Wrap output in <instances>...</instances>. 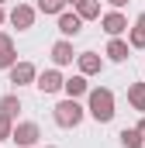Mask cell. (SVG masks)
<instances>
[{
  "mask_svg": "<svg viewBox=\"0 0 145 148\" xmlns=\"http://www.w3.org/2000/svg\"><path fill=\"white\" fill-rule=\"evenodd\" d=\"M62 93L69 97V100H79V97H86L90 93V83H86V76H69V79H62Z\"/></svg>",
  "mask_w": 145,
  "mask_h": 148,
  "instance_id": "11",
  "label": "cell"
},
{
  "mask_svg": "<svg viewBox=\"0 0 145 148\" xmlns=\"http://www.w3.org/2000/svg\"><path fill=\"white\" fill-rule=\"evenodd\" d=\"M86 114L97 121V124H110L114 121V93H110L107 86H93L90 93H86Z\"/></svg>",
  "mask_w": 145,
  "mask_h": 148,
  "instance_id": "1",
  "label": "cell"
},
{
  "mask_svg": "<svg viewBox=\"0 0 145 148\" xmlns=\"http://www.w3.org/2000/svg\"><path fill=\"white\" fill-rule=\"evenodd\" d=\"M128 48H145V10L135 24H128Z\"/></svg>",
  "mask_w": 145,
  "mask_h": 148,
  "instance_id": "13",
  "label": "cell"
},
{
  "mask_svg": "<svg viewBox=\"0 0 145 148\" xmlns=\"http://www.w3.org/2000/svg\"><path fill=\"white\" fill-rule=\"evenodd\" d=\"M76 14H79V21H97L100 17V0H79Z\"/></svg>",
  "mask_w": 145,
  "mask_h": 148,
  "instance_id": "16",
  "label": "cell"
},
{
  "mask_svg": "<svg viewBox=\"0 0 145 148\" xmlns=\"http://www.w3.org/2000/svg\"><path fill=\"white\" fill-rule=\"evenodd\" d=\"M45 148H55V145H45Z\"/></svg>",
  "mask_w": 145,
  "mask_h": 148,
  "instance_id": "26",
  "label": "cell"
},
{
  "mask_svg": "<svg viewBox=\"0 0 145 148\" xmlns=\"http://www.w3.org/2000/svg\"><path fill=\"white\" fill-rule=\"evenodd\" d=\"M128 103H131V110L145 114V83H131L128 86Z\"/></svg>",
  "mask_w": 145,
  "mask_h": 148,
  "instance_id": "15",
  "label": "cell"
},
{
  "mask_svg": "<svg viewBox=\"0 0 145 148\" xmlns=\"http://www.w3.org/2000/svg\"><path fill=\"white\" fill-rule=\"evenodd\" d=\"M38 10H41V14H55V17H59V14L66 10V0H38Z\"/></svg>",
  "mask_w": 145,
  "mask_h": 148,
  "instance_id": "19",
  "label": "cell"
},
{
  "mask_svg": "<svg viewBox=\"0 0 145 148\" xmlns=\"http://www.w3.org/2000/svg\"><path fill=\"white\" fill-rule=\"evenodd\" d=\"M55 28H59V35H62V38H76L79 31H83V21H79V14H76V10H72V14H69V10H62Z\"/></svg>",
  "mask_w": 145,
  "mask_h": 148,
  "instance_id": "10",
  "label": "cell"
},
{
  "mask_svg": "<svg viewBox=\"0 0 145 148\" xmlns=\"http://www.w3.org/2000/svg\"><path fill=\"white\" fill-rule=\"evenodd\" d=\"M110 7H114V10H121V7H124V3H128V0H107Z\"/></svg>",
  "mask_w": 145,
  "mask_h": 148,
  "instance_id": "21",
  "label": "cell"
},
{
  "mask_svg": "<svg viewBox=\"0 0 145 148\" xmlns=\"http://www.w3.org/2000/svg\"><path fill=\"white\" fill-rule=\"evenodd\" d=\"M52 62H55V69L76 62V52H72V41H69V38H59V41L52 45Z\"/></svg>",
  "mask_w": 145,
  "mask_h": 148,
  "instance_id": "8",
  "label": "cell"
},
{
  "mask_svg": "<svg viewBox=\"0 0 145 148\" xmlns=\"http://www.w3.org/2000/svg\"><path fill=\"white\" fill-rule=\"evenodd\" d=\"M3 21H7V14H3V7H0V24H3Z\"/></svg>",
  "mask_w": 145,
  "mask_h": 148,
  "instance_id": "23",
  "label": "cell"
},
{
  "mask_svg": "<svg viewBox=\"0 0 145 148\" xmlns=\"http://www.w3.org/2000/svg\"><path fill=\"white\" fill-rule=\"evenodd\" d=\"M138 131H142V138H145V117H142V121H138Z\"/></svg>",
  "mask_w": 145,
  "mask_h": 148,
  "instance_id": "22",
  "label": "cell"
},
{
  "mask_svg": "<svg viewBox=\"0 0 145 148\" xmlns=\"http://www.w3.org/2000/svg\"><path fill=\"white\" fill-rule=\"evenodd\" d=\"M117 138H121V145H124V148H145V138H142L138 127H124Z\"/></svg>",
  "mask_w": 145,
  "mask_h": 148,
  "instance_id": "18",
  "label": "cell"
},
{
  "mask_svg": "<svg viewBox=\"0 0 145 148\" xmlns=\"http://www.w3.org/2000/svg\"><path fill=\"white\" fill-rule=\"evenodd\" d=\"M17 62V52H14V38L7 31H0V69H10Z\"/></svg>",
  "mask_w": 145,
  "mask_h": 148,
  "instance_id": "12",
  "label": "cell"
},
{
  "mask_svg": "<svg viewBox=\"0 0 145 148\" xmlns=\"http://www.w3.org/2000/svg\"><path fill=\"white\" fill-rule=\"evenodd\" d=\"M38 138H41V127H38L35 121H21V124H14V131H10V141L17 148H35Z\"/></svg>",
  "mask_w": 145,
  "mask_h": 148,
  "instance_id": "3",
  "label": "cell"
},
{
  "mask_svg": "<svg viewBox=\"0 0 145 148\" xmlns=\"http://www.w3.org/2000/svg\"><path fill=\"white\" fill-rule=\"evenodd\" d=\"M76 66H79V76H97L104 73V59L97 52H79L76 55Z\"/></svg>",
  "mask_w": 145,
  "mask_h": 148,
  "instance_id": "9",
  "label": "cell"
},
{
  "mask_svg": "<svg viewBox=\"0 0 145 148\" xmlns=\"http://www.w3.org/2000/svg\"><path fill=\"white\" fill-rule=\"evenodd\" d=\"M35 86H38V93H45V97L62 93V73L59 69H45V73L35 76Z\"/></svg>",
  "mask_w": 145,
  "mask_h": 148,
  "instance_id": "4",
  "label": "cell"
},
{
  "mask_svg": "<svg viewBox=\"0 0 145 148\" xmlns=\"http://www.w3.org/2000/svg\"><path fill=\"white\" fill-rule=\"evenodd\" d=\"M7 21H10L17 31H28V28H35V7H28V3H17V7L7 14Z\"/></svg>",
  "mask_w": 145,
  "mask_h": 148,
  "instance_id": "7",
  "label": "cell"
},
{
  "mask_svg": "<svg viewBox=\"0 0 145 148\" xmlns=\"http://www.w3.org/2000/svg\"><path fill=\"white\" fill-rule=\"evenodd\" d=\"M52 117H55V124L59 127H66V131H72V127H79L83 124V117H86V107H79V100H59L55 107H52Z\"/></svg>",
  "mask_w": 145,
  "mask_h": 148,
  "instance_id": "2",
  "label": "cell"
},
{
  "mask_svg": "<svg viewBox=\"0 0 145 148\" xmlns=\"http://www.w3.org/2000/svg\"><path fill=\"white\" fill-rule=\"evenodd\" d=\"M17 110H21V97H17V93H3V97H0V114L14 121Z\"/></svg>",
  "mask_w": 145,
  "mask_h": 148,
  "instance_id": "17",
  "label": "cell"
},
{
  "mask_svg": "<svg viewBox=\"0 0 145 148\" xmlns=\"http://www.w3.org/2000/svg\"><path fill=\"white\" fill-rule=\"evenodd\" d=\"M10 131H14V121L0 114V141H10Z\"/></svg>",
  "mask_w": 145,
  "mask_h": 148,
  "instance_id": "20",
  "label": "cell"
},
{
  "mask_svg": "<svg viewBox=\"0 0 145 148\" xmlns=\"http://www.w3.org/2000/svg\"><path fill=\"white\" fill-rule=\"evenodd\" d=\"M100 28L107 31L110 38H121L128 31V17L121 14V10H110V14H100Z\"/></svg>",
  "mask_w": 145,
  "mask_h": 148,
  "instance_id": "5",
  "label": "cell"
},
{
  "mask_svg": "<svg viewBox=\"0 0 145 148\" xmlns=\"http://www.w3.org/2000/svg\"><path fill=\"white\" fill-rule=\"evenodd\" d=\"M7 73H10V83H14V86H35L38 69L31 66V62H14Z\"/></svg>",
  "mask_w": 145,
  "mask_h": 148,
  "instance_id": "6",
  "label": "cell"
},
{
  "mask_svg": "<svg viewBox=\"0 0 145 148\" xmlns=\"http://www.w3.org/2000/svg\"><path fill=\"white\" fill-rule=\"evenodd\" d=\"M3 3H7V0H0V7H3Z\"/></svg>",
  "mask_w": 145,
  "mask_h": 148,
  "instance_id": "25",
  "label": "cell"
},
{
  "mask_svg": "<svg viewBox=\"0 0 145 148\" xmlns=\"http://www.w3.org/2000/svg\"><path fill=\"white\" fill-rule=\"evenodd\" d=\"M66 3H72V7H76V3H79V0H66Z\"/></svg>",
  "mask_w": 145,
  "mask_h": 148,
  "instance_id": "24",
  "label": "cell"
},
{
  "mask_svg": "<svg viewBox=\"0 0 145 148\" xmlns=\"http://www.w3.org/2000/svg\"><path fill=\"white\" fill-rule=\"evenodd\" d=\"M104 55H107L110 62H128V41H121V38H110L107 48H104Z\"/></svg>",
  "mask_w": 145,
  "mask_h": 148,
  "instance_id": "14",
  "label": "cell"
}]
</instances>
